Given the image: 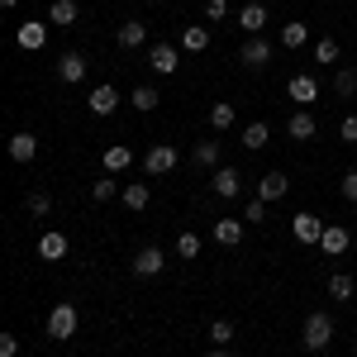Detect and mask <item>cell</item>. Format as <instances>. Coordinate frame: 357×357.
Returning a JSON list of instances; mask_svg holds the SVG:
<instances>
[{"instance_id": "obj_1", "label": "cell", "mask_w": 357, "mask_h": 357, "mask_svg": "<svg viewBox=\"0 0 357 357\" xmlns=\"http://www.w3.org/2000/svg\"><path fill=\"white\" fill-rule=\"evenodd\" d=\"M301 343L310 348V353H324V348L333 343V314L314 310V314L305 319V329H301Z\"/></svg>"}, {"instance_id": "obj_2", "label": "cell", "mask_w": 357, "mask_h": 357, "mask_svg": "<svg viewBox=\"0 0 357 357\" xmlns=\"http://www.w3.org/2000/svg\"><path fill=\"white\" fill-rule=\"evenodd\" d=\"M77 329H82V314H77V305H53L48 310V338H57V343H67V338H77Z\"/></svg>"}, {"instance_id": "obj_3", "label": "cell", "mask_w": 357, "mask_h": 357, "mask_svg": "<svg viewBox=\"0 0 357 357\" xmlns=\"http://www.w3.org/2000/svg\"><path fill=\"white\" fill-rule=\"evenodd\" d=\"M238 62H243L248 72H262V67L272 62V38H262V33L243 38V48H238Z\"/></svg>"}, {"instance_id": "obj_4", "label": "cell", "mask_w": 357, "mask_h": 357, "mask_svg": "<svg viewBox=\"0 0 357 357\" xmlns=\"http://www.w3.org/2000/svg\"><path fill=\"white\" fill-rule=\"evenodd\" d=\"M291 229H296V243L301 248H319V238H324V220L310 215V210H301V215L291 220Z\"/></svg>"}, {"instance_id": "obj_5", "label": "cell", "mask_w": 357, "mask_h": 357, "mask_svg": "<svg viewBox=\"0 0 357 357\" xmlns=\"http://www.w3.org/2000/svg\"><path fill=\"white\" fill-rule=\"evenodd\" d=\"M86 110H91V114H100V119H110V114L119 110V91H114L110 82L91 86V96H86Z\"/></svg>"}, {"instance_id": "obj_6", "label": "cell", "mask_w": 357, "mask_h": 357, "mask_svg": "<svg viewBox=\"0 0 357 357\" xmlns=\"http://www.w3.org/2000/svg\"><path fill=\"white\" fill-rule=\"evenodd\" d=\"M172 167H176V148H172V143H153V148L143 153V172H148V176H167Z\"/></svg>"}, {"instance_id": "obj_7", "label": "cell", "mask_w": 357, "mask_h": 357, "mask_svg": "<svg viewBox=\"0 0 357 357\" xmlns=\"http://www.w3.org/2000/svg\"><path fill=\"white\" fill-rule=\"evenodd\" d=\"M148 67H153L158 77H172V72H181V53H176L172 43H153V48H148Z\"/></svg>"}, {"instance_id": "obj_8", "label": "cell", "mask_w": 357, "mask_h": 357, "mask_svg": "<svg viewBox=\"0 0 357 357\" xmlns=\"http://www.w3.org/2000/svg\"><path fill=\"white\" fill-rule=\"evenodd\" d=\"M210 186H215V195H220V200H234V195L243 191V172H238V167H215Z\"/></svg>"}, {"instance_id": "obj_9", "label": "cell", "mask_w": 357, "mask_h": 357, "mask_svg": "<svg viewBox=\"0 0 357 357\" xmlns=\"http://www.w3.org/2000/svg\"><path fill=\"white\" fill-rule=\"evenodd\" d=\"M286 96H291L296 105H314V100H319V82H314L310 72H296V77L286 82Z\"/></svg>"}, {"instance_id": "obj_10", "label": "cell", "mask_w": 357, "mask_h": 357, "mask_svg": "<svg viewBox=\"0 0 357 357\" xmlns=\"http://www.w3.org/2000/svg\"><path fill=\"white\" fill-rule=\"evenodd\" d=\"M15 43H20L24 53H38V48L48 43V24H38V20H24V24L15 29Z\"/></svg>"}, {"instance_id": "obj_11", "label": "cell", "mask_w": 357, "mask_h": 357, "mask_svg": "<svg viewBox=\"0 0 357 357\" xmlns=\"http://www.w3.org/2000/svg\"><path fill=\"white\" fill-rule=\"evenodd\" d=\"M353 248V234L343 229V224H324V238H319V252H329V257H343Z\"/></svg>"}, {"instance_id": "obj_12", "label": "cell", "mask_w": 357, "mask_h": 357, "mask_svg": "<svg viewBox=\"0 0 357 357\" xmlns=\"http://www.w3.org/2000/svg\"><path fill=\"white\" fill-rule=\"evenodd\" d=\"M314 129H319V124H314V114H310V110H291V119H286L291 143H310V138H314Z\"/></svg>"}, {"instance_id": "obj_13", "label": "cell", "mask_w": 357, "mask_h": 357, "mask_svg": "<svg viewBox=\"0 0 357 357\" xmlns=\"http://www.w3.org/2000/svg\"><path fill=\"white\" fill-rule=\"evenodd\" d=\"M5 153H10V162H33V158H38V138L33 134H10Z\"/></svg>"}, {"instance_id": "obj_14", "label": "cell", "mask_w": 357, "mask_h": 357, "mask_svg": "<svg viewBox=\"0 0 357 357\" xmlns=\"http://www.w3.org/2000/svg\"><path fill=\"white\" fill-rule=\"evenodd\" d=\"M57 82H67V86L86 82V57L82 53H62L57 57Z\"/></svg>"}, {"instance_id": "obj_15", "label": "cell", "mask_w": 357, "mask_h": 357, "mask_svg": "<svg viewBox=\"0 0 357 357\" xmlns=\"http://www.w3.org/2000/svg\"><path fill=\"white\" fill-rule=\"evenodd\" d=\"M167 267V252L162 248H138V257H134V276H158Z\"/></svg>"}, {"instance_id": "obj_16", "label": "cell", "mask_w": 357, "mask_h": 357, "mask_svg": "<svg viewBox=\"0 0 357 357\" xmlns=\"http://www.w3.org/2000/svg\"><path fill=\"white\" fill-rule=\"evenodd\" d=\"M77 20H82V5H77V0H53V5H48V24L72 29Z\"/></svg>"}, {"instance_id": "obj_17", "label": "cell", "mask_w": 357, "mask_h": 357, "mask_svg": "<svg viewBox=\"0 0 357 357\" xmlns=\"http://www.w3.org/2000/svg\"><path fill=\"white\" fill-rule=\"evenodd\" d=\"M286 191H291V181H286V172H267V176L257 181V200H267V205H272V200H281Z\"/></svg>"}, {"instance_id": "obj_18", "label": "cell", "mask_w": 357, "mask_h": 357, "mask_svg": "<svg viewBox=\"0 0 357 357\" xmlns=\"http://www.w3.org/2000/svg\"><path fill=\"white\" fill-rule=\"evenodd\" d=\"M38 257H43V262H62V257H67V234L48 229V234L38 238Z\"/></svg>"}, {"instance_id": "obj_19", "label": "cell", "mask_w": 357, "mask_h": 357, "mask_svg": "<svg viewBox=\"0 0 357 357\" xmlns=\"http://www.w3.org/2000/svg\"><path fill=\"white\" fill-rule=\"evenodd\" d=\"M215 243L220 248H238L243 243V220H215Z\"/></svg>"}, {"instance_id": "obj_20", "label": "cell", "mask_w": 357, "mask_h": 357, "mask_svg": "<svg viewBox=\"0 0 357 357\" xmlns=\"http://www.w3.org/2000/svg\"><path fill=\"white\" fill-rule=\"evenodd\" d=\"M238 24L248 29V38H252V33H262V29H267V5H257V0L243 5V10H238Z\"/></svg>"}, {"instance_id": "obj_21", "label": "cell", "mask_w": 357, "mask_h": 357, "mask_svg": "<svg viewBox=\"0 0 357 357\" xmlns=\"http://www.w3.org/2000/svg\"><path fill=\"white\" fill-rule=\"evenodd\" d=\"M114 38H119V48H143L148 29H143V20H124V24L114 29Z\"/></svg>"}, {"instance_id": "obj_22", "label": "cell", "mask_w": 357, "mask_h": 357, "mask_svg": "<svg viewBox=\"0 0 357 357\" xmlns=\"http://www.w3.org/2000/svg\"><path fill=\"white\" fill-rule=\"evenodd\" d=\"M129 167H134V148H124V143H110V148H105V172H129Z\"/></svg>"}, {"instance_id": "obj_23", "label": "cell", "mask_w": 357, "mask_h": 357, "mask_svg": "<svg viewBox=\"0 0 357 357\" xmlns=\"http://www.w3.org/2000/svg\"><path fill=\"white\" fill-rule=\"evenodd\" d=\"M181 48H186V53H205V48H210V29L205 24H186L181 29Z\"/></svg>"}, {"instance_id": "obj_24", "label": "cell", "mask_w": 357, "mask_h": 357, "mask_svg": "<svg viewBox=\"0 0 357 357\" xmlns=\"http://www.w3.org/2000/svg\"><path fill=\"white\" fill-rule=\"evenodd\" d=\"M129 105H134L138 114H148V110H158V105H162V96H158V86H134Z\"/></svg>"}, {"instance_id": "obj_25", "label": "cell", "mask_w": 357, "mask_h": 357, "mask_svg": "<svg viewBox=\"0 0 357 357\" xmlns=\"http://www.w3.org/2000/svg\"><path fill=\"white\" fill-rule=\"evenodd\" d=\"M191 158H195L200 167H224V162H220V138H200V143L191 148Z\"/></svg>"}, {"instance_id": "obj_26", "label": "cell", "mask_w": 357, "mask_h": 357, "mask_svg": "<svg viewBox=\"0 0 357 357\" xmlns=\"http://www.w3.org/2000/svg\"><path fill=\"white\" fill-rule=\"evenodd\" d=\"M267 138H272V129H267V124L257 119V124H243V134H238V143L257 153V148H267Z\"/></svg>"}, {"instance_id": "obj_27", "label": "cell", "mask_w": 357, "mask_h": 357, "mask_svg": "<svg viewBox=\"0 0 357 357\" xmlns=\"http://www.w3.org/2000/svg\"><path fill=\"white\" fill-rule=\"evenodd\" d=\"M234 124H238V110H234V105H210V129H215V134H224V129H234Z\"/></svg>"}, {"instance_id": "obj_28", "label": "cell", "mask_w": 357, "mask_h": 357, "mask_svg": "<svg viewBox=\"0 0 357 357\" xmlns=\"http://www.w3.org/2000/svg\"><path fill=\"white\" fill-rule=\"evenodd\" d=\"M305 43H310V24L291 20V24L281 29V48H305Z\"/></svg>"}, {"instance_id": "obj_29", "label": "cell", "mask_w": 357, "mask_h": 357, "mask_svg": "<svg viewBox=\"0 0 357 357\" xmlns=\"http://www.w3.org/2000/svg\"><path fill=\"white\" fill-rule=\"evenodd\" d=\"M124 205H129V210H143V205H148V200H153V191H148V181H129V186H124Z\"/></svg>"}, {"instance_id": "obj_30", "label": "cell", "mask_w": 357, "mask_h": 357, "mask_svg": "<svg viewBox=\"0 0 357 357\" xmlns=\"http://www.w3.org/2000/svg\"><path fill=\"white\" fill-rule=\"evenodd\" d=\"M353 291H357V281L348 272H333L329 276V296H333V301H353Z\"/></svg>"}, {"instance_id": "obj_31", "label": "cell", "mask_w": 357, "mask_h": 357, "mask_svg": "<svg viewBox=\"0 0 357 357\" xmlns=\"http://www.w3.org/2000/svg\"><path fill=\"white\" fill-rule=\"evenodd\" d=\"M176 257H181V262H191V257H200V234H191V229H181V234H176Z\"/></svg>"}, {"instance_id": "obj_32", "label": "cell", "mask_w": 357, "mask_h": 357, "mask_svg": "<svg viewBox=\"0 0 357 357\" xmlns=\"http://www.w3.org/2000/svg\"><path fill=\"white\" fill-rule=\"evenodd\" d=\"M333 91H338L343 100H353V96H357V72H353V67H338V72H333Z\"/></svg>"}, {"instance_id": "obj_33", "label": "cell", "mask_w": 357, "mask_h": 357, "mask_svg": "<svg viewBox=\"0 0 357 357\" xmlns=\"http://www.w3.org/2000/svg\"><path fill=\"white\" fill-rule=\"evenodd\" d=\"M338 57H343V48H338V38H319V43H314V62H319V67H333Z\"/></svg>"}, {"instance_id": "obj_34", "label": "cell", "mask_w": 357, "mask_h": 357, "mask_svg": "<svg viewBox=\"0 0 357 357\" xmlns=\"http://www.w3.org/2000/svg\"><path fill=\"white\" fill-rule=\"evenodd\" d=\"M210 343H215V348H229V343H234V324H229V319H215V324H210Z\"/></svg>"}, {"instance_id": "obj_35", "label": "cell", "mask_w": 357, "mask_h": 357, "mask_svg": "<svg viewBox=\"0 0 357 357\" xmlns=\"http://www.w3.org/2000/svg\"><path fill=\"white\" fill-rule=\"evenodd\" d=\"M24 205H29V215H38V220H43V215L53 210V195H48V191H29Z\"/></svg>"}, {"instance_id": "obj_36", "label": "cell", "mask_w": 357, "mask_h": 357, "mask_svg": "<svg viewBox=\"0 0 357 357\" xmlns=\"http://www.w3.org/2000/svg\"><path fill=\"white\" fill-rule=\"evenodd\" d=\"M238 220H243V224H262V220H267V200H257V195H252V200L243 205V215H238Z\"/></svg>"}, {"instance_id": "obj_37", "label": "cell", "mask_w": 357, "mask_h": 357, "mask_svg": "<svg viewBox=\"0 0 357 357\" xmlns=\"http://www.w3.org/2000/svg\"><path fill=\"white\" fill-rule=\"evenodd\" d=\"M91 195H96V200L105 205V200H114V195H119V181H110V172H105V176H100V181L91 186Z\"/></svg>"}, {"instance_id": "obj_38", "label": "cell", "mask_w": 357, "mask_h": 357, "mask_svg": "<svg viewBox=\"0 0 357 357\" xmlns=\"http://www.w3.org/2000/svg\"><path fill=\"white\" fill-rule=\"evenodd\" d=\"M338 195L357 205V172H343V181H338Z\"/></svg>"}, {"instance_id": "obj_39", "label": "cell", "mask_w": 357, "mask_h": 357, "mask_svg": "<svg viewBox=\"0 0 357 357\" xmlns=\"http://www.w3.org/2000/svg\"><path fill=\"white\" fill-rule=\"evenodd\" d=\"M205 15H210L215 24H224V15H229V0H205Z\"/></svg>"}, {"instance_id": "obj_40", "label": "cell", "mask_w": 357, "mask_h": 357, "mask_svg": "<svg viewBox=\"0 0 357 357\" xmlns=\"http://www.w3.org/2000/svg\"><path fill=\"white\" fill-rule=\"evenodd\" d=\"M338 138H343V143H357V114H348V119L338 124Z\"/></svg>"}, {"instance_id": "obj_41", "label": "cell", "mask_w": 357, "mask_h": 357, "mask_svg": "<svg viewBox=\"0 0 357 357\" xmlns=\"http://www.w3.org/2000/svg\"><path fill=\"white\" fill-rule=\"evenodd\" d=\"M20 353V338L15 333H0V357H15Z\"/></svg>"}, {"instance_id": "obj_42", "label": "cell", "mask_w": 357, "mask_h": 357, "mask_svg": "<svg viewBox=\"0 0 357 357\" xmlns=\"http://www.w3.org/2000/svg\"><path fill=\"white\" fill-rule=\"evenodd\" d=\"M210 357H229V348H215V353H210Z\"/></svg>"}, {"instance_id": "obj_43", "label": "cell", "mask_w": 357, "mask_h": 357, "mask_svg": "<svg viewBox=\"0 0 357 357\" xmlns=\"http://www.w3.org/2000/svg\"><path fill=\"white\" fill-rule=\"evenodd\" d=\"M0 5H5V10H15V5H20V0H0Z\"/></svg>"}, {"instance_id": "obj_44", "label": "cell", "mask_w": 357, "mask_h": 357, "mask_svg": "<svg viewBox=\"0 0 357 357\" xmlns=\"http://www.w3.org/2000/svg\"><path fill=\"white\" fill-rule=\"evenodd\" d=\"M353 348H357V333H353Z\"/></svg>"}]
</instances>
